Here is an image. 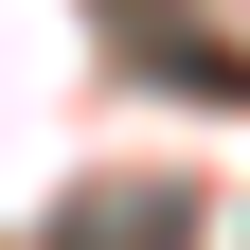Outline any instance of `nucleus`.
<instances>
[{
    "label": "nucleus",
    "instance_id": "f257e3e1",
    "mask_svg": "<svg viewBox=\"0 0 250 250\" xmlns=\"http://www.w3.org/2000/svg\"><path fill=\"white\" fill-rule=\"evenodd\" d=\"M54 250H179V197H107L89 232H54Z\"/></svg>",
    "mask_w": 250,
    "mask_h": 250
}]
</instances>
